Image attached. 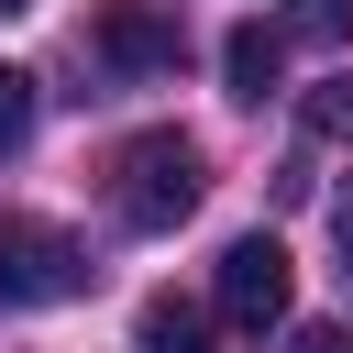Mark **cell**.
Returning a JSON list of instances; mask_svg holds the SVG:
<instances>
[{"label":"cell","mask_w":353,"mask_h":353,"mask_svg":"<svg viewBox=\"0 0 353 353\" xmlns=\"http://www.w3.org/2000/svg\"><path fill=\"white\" fill-rule=\"evenodd\" d=\"M199 143L188 132H132L121 154H110V210L132 221V232H176L188 210H199Z\"/></svg>","instance_id":"obj_1"},{"label":"cell","mask_w":353,"mask_h":353,"mask_svg":"<svg viewBox=\"0 0 353 353\" xmlns=\"http://www.w3.org/2000/svg\"><path fill=\"white\" fill-rule=\"evenodd\" d=\"M99 265H88V243L77 232H55V221H33V210H0V309H55V298H77Z\"/></svg>","instance_id":"obj_2"},{"label":"cell","mask_w":353,"mask_h":353,"mask_svg":"<svg viewBox=\"0 0 353 353\" xmlns=\"http://www.w3.org/2000/svg\"><path fill=\"white\" fill-rule=\"evenodd\" d=\"M88 44H99L110 77H176V66H188V33H176L154 0H99V33H88Z\"/></svg>","instance_id":"obj_3"},{"label":"cell","mask_w":353,"mask_h":353,"mask_svg":"<svg viewBox=\"0 0 353 353\" xmlns=\"http://www.w3.org/2000/svg\"><path fill=\"white\" fill-rule=\"evenodd\" d=\"M221 320H232V331H276V320H287V243H276V232H243V243L221 254Z\"/></svg>","instance_id":"obj_4"},{"label":"cell","mask_w":353,"mask_h":353,"mask_svg":"<svg viewBox=\"0 0 353 353\" xmlns=\"http://www.w3.org/2000/svg\"><path fill=\"white\" fill-rule=\"evenodd\" d=\"M132 353H221V342H210V309L199 298H143L132 309Z\"/></svg>","instance_id":"obj_5"},{"label":"cell","mask_w":353,"mask_h":353,"mask_svg":"<svg viewBox=\"0 0 353 353\" xmlns=\"http://www.w3.org/2000/svg\"><path fill=\"white\" fill-rule=\"evenodd\" d=\"M221 77H232V99H265V88L287 77V33H276V22H243V33L221 44Z\"/></svg>","instance_id":"obj_6"},{"label":"cell","mask_w":353,"mask_h":353,"mask_svg":"<svg viewBox=\"0 0 353 353\" xmlns=\"http://www.w3.org/2000/svg\"><path fill=\"white\" fill-rule=\"evenodd\" d=\"M298 121H309V143H353V66L320 77V88L298 99Z\"/></svg>","instance_id":"obj_7"},{"label":"cell","mask_w":353,"mask_h":353,"mask_svg":"<svg viewBox=\"0 0 353 353\" xmlns=\"http://www.w3.org/2000/svg\"><path fill=\"white\" fill-rule=\"evenodd\" d=\"M287 33H309V44H353V0H287Z\"/></svg>","instance_id":"obj_8"},{"label":"cell","mask_w":353,"mask_h":353,"mask_svg":"<svg viewBox=\"0 0 353 353\" xmlns=\"http://www.w3.org/2000/svg\"><path fill=\"white\" fill-rule=\"evenodd\" d=\"M22 132H33V77H22V66H0V154H11Z\"/></svg>","instance_id":"obj_9"},{"label":"cell","mask_w":353,"mask_h":353,"mask_svg":"<svg viewBox=\"0 0 353 353\" xmlns=\"http://www.w3.org/2000/svg\"><path fill=\"white\" fill-rule=\"evenodd\" d=\"M287 353H353V331H331V320H309V331H287Z\"/></svg>","instance_id":"obj_10"},{"label":"cell","mask_w":353,"mask_h":353,"mask_svg":"<svg viewBox=\"0 0 353 353\" xmlns=\"http://www.w3.org/2000/svg\"><path fill=\"white\" fill-rule=\"evenodd\" d=\"M331 232H342V254H353V188H342V199H331Z\"/></svg>","instance_id":"obj_11"},{"label":"cell","mask_w":353,"mask_h":353,"mask_svg":"<svg viewBox=\"0 0 353 353\" xmlns=\"http://www.w3.org/2000/svg\"><path fill=\"white\" fill-rule=\"evenodd\" d=\"M22 11H33V0H0V22H22Z\"/></svg>","instance_id":"obj_12"}]
</instances>
